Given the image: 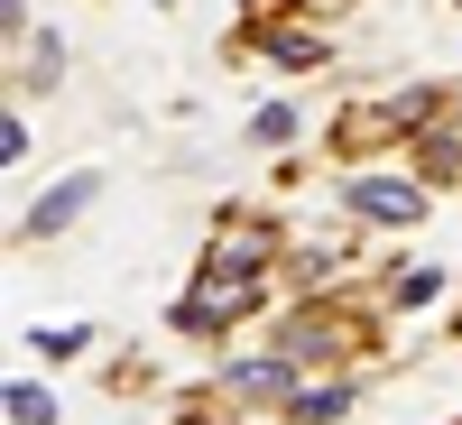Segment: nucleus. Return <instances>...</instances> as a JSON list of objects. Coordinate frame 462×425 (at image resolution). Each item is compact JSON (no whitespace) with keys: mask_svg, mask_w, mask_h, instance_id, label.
Here are the masks:
<instances>
[{"mask_svg":"<svg viewBox=\"0 0 462 425\" xmlns=\"http://www.w3.org/2000/svg\"><path fill=\"white\" fill-rule=\"evenodd\" d=\"M287 130H296V111H287V102H268V111H259V121H250V139H259V148H278Z\"/></svg>","mask_w":462,"mask_h":425,"instance_id":"10","label":"nucleus"},{"mask_svg":"<svg viewBox=\"0 0 462 425\" xmlns=\"http://www.w3.org/2000/svg\"><path fill=\"white\" fill-rule=\"evenodd\" d=\"M28 352H47V361H65V352H84V324H65V333H28Z\"/></svg>","mask_w":462,"mask_h":425,"instance_id":"11","label":"nucleus"},{"mask_svg":"<svg viewBox=\"0 0 462 425\" xmlns=\"http://www.w3.org/2000/svg\"><path fill=\"white\" fill-rule=\"evenodd\" d=\"M259 305V278H231V268H213V287H195L176 305V324L185 333H213V324H231V315H250Z\"/></svg>","mask_w":462,"mask_h":425,"instance_id":"1","label":"nucleus"},{"mask_svg":"<svg viewBox=\"0 0 462 425\" xmlns=\"http://www.w3.org/2000/svg\"><path fill=\"white\" fill-rule=\"evenodd\" d=\"M444 296V268H398V305H435Z\"/></svg>","mask_w":462,"mask_h":425,"instance_id":"7","label":"nucleus"},{"mask_svg":"<svg viewBox=\"0 0 462 425\" xmlns=\"http://www.w3.org/2000/svg\"><path fill=\"white\" fill-rule=\"evenodd\" d=\"M84 204H93V176H65V185H47V195H37V213H28L19 231H28V241H37V231H65Z\"/></svg>","mask_w":462,"mask_h":425,"instance_id":"3","label":"nucleus"},{"mask_svg":"<svg viewBox=\"0 0 462 425\" xmlns=\"http://www.w3.org/2000/svg\"><path fill=\"white\" fill-rule=\"evenodd\" d=\"M268 250H278V241H268V231H259V222H231V231H222V241H213V268H231V278H250V268H259Z\"/></svg>","mask_w":462,"mask_h":425,"instance_id":"4","label":"nucleus"},{"mask_svg":"<svg viewBox=\"0 0 462 425\" xmlns=\"http://www.w3.org/2000/svg\"><path fill=\"white\" fill-rule=\"evenodd\" d=\"M10 416H19V425H56V398H47V389H10Z\"/></svg>","mask_w":462,"mask_h":425,"instance_id":"9","label":"nucleus"},{"mask_svg":"<svg viewBox=\"0 0 462 425\" xmlns=\"http://www.w3.org/2000/svg\"><path fill=\"white\" fill-rule=\"evenodd\" d=\"M342 407H352V389H305V398H296V425H324V416H342Z\"/></svg>","mask_w":462,"mask_h":425,"instance_id":"8","label":"nucleus"},{"mask_svg":"<svg viewBox=\"0 0 462 425\" xmlns=\"http://www.w3.org/2000/svg\"><path fill=\"white\" fill-rule=\"evenodd\" d=\"M268 56H278L287 74H315V65H324V37H315V28H278V37H268Z\"/></svg>","mask_w":462,"mask_h":425,"instance_id":"5","label":"nucleus"},{"mask_svg":"<svg viewBox=\"0 0 462 425\" xmlns=\"http://www.w3.org/2000/svg\"><path fill=\"white\" fill-rule=\"evenodd\" d=\"M342 204H352L361 222H416V213H426V185H407V176H352Z\"/></svg>","mask_w":462,"mask_h":425,"instance_id":"2","label":"nucleus"},{"mask_svg":"<svg viewBox=\"0 0 462 425\" xmlns=\"http://www.w3.org/2000/svg\"><path fill=\"white\" fill-rule=\"evenodd\" d=\"M231 389H250V398H287V361H241V370H231Z\"/></svg>","mask_w":462,"mask_h":425,"instance_id":"6","label":"nucleus"}]
</instances>
